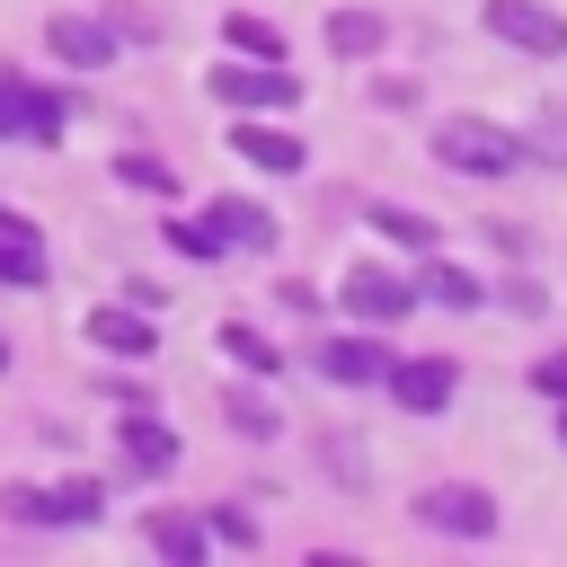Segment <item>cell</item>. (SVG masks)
<instances>
[{"label": "cell", "mask_w": 567, "mask_h": 567, "mask_svg": "<svg viewBox=\"0 0 567 567\" xmlns=\"http://www.w3.org/2000/svg\"><path fill=\"white\" fill-rule=\"evenodd\" d=\"M434 168H452V177H470V186L514 177V168H532V159H523V124H496V115H443V124H434Z\"/></svg>", "instance_id": "obj_1"}, {"label": "cell", "mask_w": 567, "mask_h": 567, "mask_svg": "<svg viewBox=\"0 0 567 567\" xmlns=\"http://www.w3.org/2000/svg\"><path fill=\"white\" fill-rule=\"evenodd\" d=\"M425 532H443V540H496V523H505V505L478 487V478H434V487H416V505H408Z\"/></svg>", "instance_id": "obj_2"}, {"label": "cell", "mask_w": 567, "mask_h": 567, "mask_svg": "<svg viewBox=\"0 0 567 567\" xmlns=\"http://www.w3.org/2000/svg\"><path fill=\"white\" fill-rule=\"evenodd\" d=\"M213 97L230 115H284V106H301V71L257 62V53H230V62H213Z\"/></svg>", "instance_id": "obj_3"}, {"label": "cell", "mask_w": 567, "mask_h": 567, "mask_svg": "<svg viewBox=\"0 0 567 567\" xmlns=\"http://www.w3.org/2000/svg\"><path fill=\"white\" fill-rule=\"evenodd\" d=\"M478 27L523 62H567V18L549 0H478Z\"/></svg>", "instance_id": "obj_4"}, {"label": "cell", "mask_w": 567, "mask_h": 567, "mask_svg": "<svg viewBox=\"0 0 567 567\" xmlns=\"http://www.w3.org/2000/svg\"><path fill=\"white\" fill-rule=\"evenodd\" d=\"M337 301H346V319H363V328H399L408 310H425V301H416V275H399V266H381V257L346 266Z\"/></svg>", "instance_id": "obj_5"}, {"label": "cell", "mask_w": 567, "mask_h": 567, "mask_svg": "<svg viewBox=\"0 0 567 567\" xmlns=\"http://www.w3.org/2000/svg\"><path fill=\"white\" fill-rule=\"evenodd\" d=\"M381 390H390L399 416H443V408L461 399V363H452V354H390Z\"/></svg>", "instance_id": "obj_6"}, {"label": "cell", "mask_w": 567, "mask_h": 567, "mask_svg": "<svg viewBox=\"0 0 567 567\" xmlns=\"http://www.w3.org/2000/svg\"><path fill=\"white\" fill-rule=\"evenodd\" d=\"M310 363H319V381H337V390H381V372H390V328L319 337V346H310Z\"/></svg>", "instance_id": "obj_7"}, {"label": "cell", "mask_w": 567, "mask_h": 567, "mask_svg": "<svg viewBox=\"0 0 567 567\" xmlns=\"http://www.w3.org/2000/svg\"><path fill=\"white\" fill-rule=\"evenodd\" d=\"M416 301H434V310H487V275L478 266H461V257H443V248H425L416 257Z\"/></svg>", "instance_id": "obj_8"}, {"label": "cell", "mask_w": 567, "mask_h": 567, "mask_svg": "<svg viewBox=\"0 0 567 567\" xmlns=\"http://www.w3.org/2000/svg\"><path fill=\"white\" fill-rule=\"evenodd\" d=\"M0 142H62V97L35 80H0Z\"/></svg>", "instance_id": "obj_9"}, {"label": "cell", "mask_w": 567, "mask_h": 567, "mask_svg": "<svg viewBox=\"0 0 567 567\" xmlns=\"http://www.w3.org/2000/svg\"><path fill=\"white\" fill-rule=\"evenodd\" d=\"M230 151H239L248 168H266V177H301V168H310L301 133H284V124H266V115H239V124H230Z\"/></svg>", "instance_id": "obj_10"}, {"label": "cell", "mask_w": 567, "mask_h": 567, "mask_svg": "<svg viewBox=\"0 0 567 567\" xmlns=\"http://www.w3.org/2000/svg\"><path fill=\"white\" fill-rule=\"evenodd\" d=\"M204 213H213V239H221V248H239V257H275V239H284V230H275V213H266L257 195H213Z\"/></svg>", "instance_id": "obj_11"}, {"label": "cell", "mask_w": 567, "mask_h": 567, "mask_svg": "<svg viewBox=\"0 0 567 567\" xmlns=\"http://www.w3.org/2000/svg\"><path fill=\"white\" fill-rule=\"evenodd\" d=\"M44 44H53V53H62V62H71V71H106V62H115V44H124V35H115V27H106V18H71V9H62V18H53V27H44Z\"/></svg>", "instance_id": "obj_12"}, {"label": "cell", "mask_w": 567, "mask_h": 567, "mask_svg": "<svg viewBox=\"0 0 567 567\" xmlns=\"http://www.w3.org/2000/svg\"><path fill=\"white\" fill-rule=\"evenodd\" d=\"M44 275H53V266H44V239H35V221L0 204V284H9V292H35Z\"/></svg>", "instance_id": "obj_13"}, {"label": "cell", "mask_w": 567, "mask_h": 567, "mask_svg": "<svg viewBox=\"0 0 567 567\" xmlns=\"http://www.w3.org/2000/svg\"><path fill=\"white\" fill-rule=\"evenodd\" d=\"M89 346L97 354H159V328H151L142 301L133 310H89Z\"/></svg>", "instance_id": "obj_14"}, {"label": "cell", "mask_w": 567, "mask_h": 567, "mask_svg": "<svg viewBox=\"0 0 567 567\" xmlns=\"http://www.w3.org/2000/svg\"><path fill=\"white\" fill-rule=\"evenodd\" d=\"M142 540H151L168 567H204V558H213V532H204L195 514H151V523H142Z\"/></svg>", "instance_id": "obj_15"}, {"label": "cell", "mask_w": 567, "mask_h": 567, "mask_svg": "<svg viewBox=\"0 0 567 567\" xmlns=\"http://www.w3.org/2000/svg\"><path fill=\"white\" fill-rule=\"evenodd\" d=\"M381 44H390V18H381V9H337V18H328V53H337V62H372Z\"/></svg>", "instance_id": "obj_16"}, {"label": "cell", "mask_w": 567, "mask_h": 567, "mask_svg": "<svg viewBox=\"0 0 567 567\" xmlns=\"http://www.w3.org/2000/svg\"><path fill=\"white\" fill-rule=\"evenodd\" d=\"M523 159L532 168H567V97H540L523 115Z\"/></svg>", "instance_id": "obj_17"}, {"label": "cell", "mask_w": 567, "mask_h": 567, "mask_svg": "<svg viewBox=\"0 0 567 567\" xmlns=\"http://www.w3.org/2000/svg\"><path fill=\"white\" fill-rule=\"evenodd\" d=\"M221 354H230L248 381H275V372H284V346H275L266 328H248V319H221Z\"/></svg>", "instance_id": "obj_18"}, {"label": "cell", "mask_w": 567, "mask_h": 567, "mask_svg": "<svg viewBox=\"0 0 567 567\" xmlns=\"http://www.w3.org/2000/svg\"><path fill=\"white\" fill-rule=\"evenodd\" d=\"M221 416H230V434H239V443H275V434H284V408H275L266 390H248V381H239V390H221Z\"/></svg>", "instance_id": "obj_19"}, {"label": "cell", "mask_w": 567, "mask_h": 567, "mask_svg": "<svg viewBox=\"0 0 567 567\" xmlns=\"http://www.w3.org/2000/svg\"><path fill=\"white\" fill-rule=\"evenodd\" d=\"M124 461H133L142 478H168V470H177V434H168L159 416H124Z\"/></svg>", "instance_id": "obj_20"}, {"label": "cell", "mask_w": 567, "mask_h": 567, "mask_svg": "<svg viewBox=\"0 0 567 567\" xmlns=\"http://www.w3.org/2000/svg\"><path fill=\"white\" fill-rule=\"evenodd\" d=\"M97 514H106V487H97V478L35 487V523H97Z\"/></svg>", "instance_id": "obj_21"}, {"label": "cell", "mask_w": 567, "mask_h": 567, "mask_svg": "<svg viewBox=\"0 0 567 567\" xmlns=\"http://www.w3.org/2000/svg\"><path fill=\"white\" fill-rule=\"evenodd\" d=\"M363 221H372L381 239H399V248H416V257H425V248H443V230H434V213H416V204H372Z\"/></svg>", "instance_id": "obj_22"}, {"label": "cell", "mask_w": 567, "mask_h": 567, "mask_svg": "<svg viewBox=\"0 0 567 567\" xmlns=\"http://www.w3.org/2000/svg\"><path fill=\"white\" fill-rule=\"evenodd\" d=\"M221 35H230V53L284 62V27H275V18H248V9H230V18H221Z\"/></svg>", "instance_id": "obj_23"}, {"label": "cell", "mask_w": 567, "mask_h": 567, "mask_svg": "<svg viewBox=\"0 0 567 567\" xmlns=\"http://www.w3.org/2000/svg\"><path fill=\"white\" fill-rule=\"evenodd\" d=\"M115 177H124V186H142V195H177V168H168V159H151V151H115Z\"/></svg>", "instance_id": "obj_24"}, {"label": "cell", "mask_w": 567, "mask_h": 567, "mask_svg": "<svg viewBox=\"0 0 567 567\" xmlns=\"http://www.w3.org/2000/svg\"><path fill=\"white\" fill-rule=\"evenodd\" d=\"M496 310H514V319H540L549 310V284L540 275H496V292H487Z\"/></svg>", "instance_id": "obj_25"}, {"label": "cell", "mask_w": 567, "mask_h": 567, "mask_svg": "<svg viewBox=\"0 0 567 567\" xmlns=\"http://www.w3.org/2000/svg\"><path fill=\"white\" fill-rule=\"evenodd\" d=\"M204 532H213L221 549H257V514H248V505H221V514H204Z\"/></svg>", "instance_id": "obj_26"}, {"label": "cell", "mask_w": 567, "mask_h": 567, "mask_svg": "<svg viewBox=\"0 0 567 567\" xmlns=\"http://www.w3.org/2000/svg\"><path fill=\"white\" fill-rule=\"evenodd\" d=\"M523 381H532V399H549V408H558V399H567V346H558V354H532V372H523Z\"/></svg>", "instance_id": "obj_27"}, {"label": "cell", "mask_w": 567, "mask_h": 567, "mask_svg": "<svg viewBox=\"0 0 567 567\" xmlns=\"http://www.w3.org/2000/svg\"><path fill=\"white\" fill-rule=\"evenodd\" d=\"M168 248H177V257H230V248L213 239V221H168Z\"/></svg>", "instance_id": "obj_28"}, {"label": "cell", "mask_w": 567, "mask_h": 567, "mask_svg": "<svg viewBox=\"0 0 567 567\" xmlns=\"http://www.w3.org/2000/svg\"><path fill=\"white\" fill-rule=\"evenodd\" d=\"M549 434H558V452H567V399H558V425H549Z\"/></svg>", "instance_id": "obj_29"}, {"label": "cell", "mask_w": 567, "mask_h": 567, "mask_svg": "<svg viewBox=\"0 0 567 567\" xmlns=\"http://www.w3.org/2000/svg\"><path fill=\"white\" fill-rule=\"evenodd\" d=\"M0 372H9V337H0Z\"/></svg>", "instance_id": "obj_30"}]
</instances>
